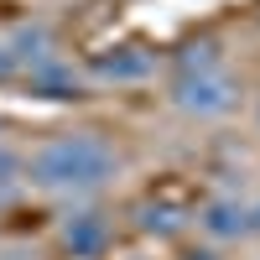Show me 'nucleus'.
Masks as SVG:
<instances>
[{
    "label": "nucleus",
    "mask_w": 260,
    "mask_h": 260,
    "mask_svg": "<svg viewBox=\"0 0 260 260\" xmlns=\"http://www.w3.org/2000/svg\"><path fill=\"white\" fill-rule=\"evenodd\" d=\"M172 110L187 120H224L240 110V78L229 73V62L219 68H192V73H172L167 83Z\"/></svg>",
    "instance_id": "nucleus-2"
},
{
    "label": "nucleus",
    "mask_w": 260,
    "mask_h": 260,
    "mask_svg": "<svg viewBox=\"0 0 260 260\" xmlns=\"http://www.w3.org/2000/svg\"><path fill=\"white\" fill-rule=\"evenodd\" d=\"M110 240H115V224H110V213L94 208V203H78V208H68L57 219V245L68 250V255H78V260L104 255Z\"/></svg>",
    "instance_id": "nucleus-3"
},
{
    "label": "nucleus",
    "mask_w": 260,
    "mask_h": 260,
    "mask_svg": "<svg viewBox=\"0 0 260 260\" xmlns=\"http://www.w3.org/2000/svg\"><path fill=\"white\" fill-rule=\"evenodd\" d=\"M6 83H21V62H16V52H11L6 31H0V89H6Z\"/></svg>",
    "instance_id": "nucleus-11"
},
{
    "label": "nucleus",
    "mask_w": 260,
    "mask_h": 260,
    "mask_svg": "<svg viewBox=\"0 0 260 260\" xmlns=\"http://www.w3.org/2000/svg\"><path fill=\"white\" fill-rule=\"evenodd\" d=\"M182 224H187V213L167 208V203H146V208H141V229H146V234H161V240H167V234H177Z\"/></svg>",
    "instance_id": "nucleus-9"
},
{
    "label": "nucleus",
    "mask_w": 260,
    "mask_h": 260,
    "mask_svg": "<svg viewBox=\"0 0 260 260\" xmlns=\"http://www.w3.org/2000/svg\"><path fill=\"white\" fill-rule=\"evenodd\" d=\"M120 177V151L99 130H57L26 156V182L47 198H94Z\"/></svg>",
    "instance_id": "nucleus-1"
},
{
    "label": "nucleus",
    "mask_w": 260,
    "mask_h": 260,
    "mask_svg": "<svg viewBox=\"0 0 260 260\" xmlns=\"http://www.w3.org/2000/svg\"><path fill=\"white\" fill-rule=\"evenodd\" d=\"M83 73H89V83H146V78H156V52L136 47V42L104 47L83 62Z\"/></svg>",
    "instance_id": "nucleus-4"
},
{
    "label": "nucleus",
    "mask_w": 260,
    "mask_h": 260,
    "mask_svg": "<svg viewBox=\"0 0 260 260\" xmlns=\"http://www.w3.org/2000/svg\"><path fill=\"white\" fill-rule=\"evenodd\" d=\"M192 224H198L203 240L213 245H234V240H250V203L234 198V192H219V198H208L198 213H192Z\"/></svg>",
    "instance_id": "nucleus-5"
},
{
    "label": "nucleus",
    "mask_w": 260,
    "mask_h": 260,
    "mask_svg": "<svg viewBox=\"0 0 260 260\" xmlns=\"http://www.w3.org/2000/svg\"><path fill=\"white\" fill-rule=\"evenodd\" d=\"M21 83L37 94V99H83L89 94V73H83V62L73 57H47V62H37V68L21 73Z\"/></svg>",
    "instance_id": "nucleus-6"
},
{
    "label": "nucleus",
    "mask_w": 260,
    "mask_h": 260,
    "mask_svg": "<svg viewBox=\"0 0 260 260\" xmlns=\"http://www.w3.org/2000/svg\"><path fill=\"white\" fill-rule=\"evenodd\" d=\"M250 229H255V234H260V198H255V203H250Z\"/></svg>",
    "instance_id": "nucleus-12"
},
{
    "label": "nucleus",
    "mask_w": 260,
    "mask_h": 260,
    "mask_svg": "<svg viewBox=\"0 0 260 260\" xmlns=\"http://www.w3.org/2000/svg\"><path fill=\"white\" fill-rule=\"evenodd\" d=\"M224 52H219V42L203 37V42H187V47L172 57V73H192V68H219Z\"/></svg>",
    "instance_id": "nucleus-8"
},
{
    "label": "nucleus",
    "mask_w": 260,
    "mask_h": 260,
    "mask_svg": "<svg viewBox=\"0 0 260 260\" xmlns=\"http://www.w3.org/2000/svg\"><path fill=\"white\" fill-rule=\"evenodd\" d=\"M6 42H11V52H16V62H21V73L62 52V47H57V31L47 26V21H21V26L6 31Z\"/></svg>",
    "instance_id": "nucleus-7"
},
{
    "label": "nucleus",
    "mask_w": 260,
    "mask_h": 260,
    "mask_svg": "<svg viewBox=\"0 0 260 260\" xmlns=\"http://www.w3.org/2000/svg\"><path fill=\"white\" fill-rule=\"evenodd\" d=\"M16 182H26V156H21L16 146L0 141V198H6V192H16Z\"/></svg>",
    "instance_id": "nucleus-10"
},
{
    "label": "nucleus",
    "mask_w": 260,
    "mask_h": 260,
    "mask_svg": "<svg viewBox=\"0 0 260 260\" xmlns=\"http://www.w3.org/2000/svg\"><path fill=\"white\" fill-rule=\"evenodd\" d=\"M255 125H260V99H255Z\"/></svg>",
    "instance_id": "nucleus-13"
}]
</instances>
